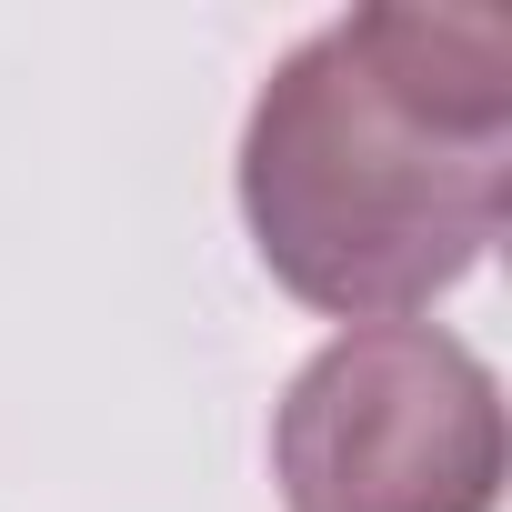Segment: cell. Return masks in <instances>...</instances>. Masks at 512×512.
<instances>
[{
    "label": "cell",
    "instance_id": "1",
    "mask_svg": "<svg viewBox=\"0 0 512 512\" xmlns=\"http://www.w3.org/2000/svg\"><path fill=\"white\" fill-rule=\"evenodd\" d=\"M512 191V11L372 0L322 21L241 121V211L282 292L402 322L452 292Z\"/></svg>",
    "mask_w": 512,
    "mask_h": 512
},
{
    "label": "cell",
    "instance_id": "2",
    "mask_svg": "<svg viewBox=\"0 0 512 512\" xmlns=\"http://www.w3.org/2000/svg\"><path fill=\"white\" fill-rule=\"evenodd\" d=\"M272 472L292 512H492L502 382L432 322H352L282 392Z\"/></svg>",
    "mask_w": 512,
    "mask_h": 512
}]
</instances>
